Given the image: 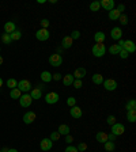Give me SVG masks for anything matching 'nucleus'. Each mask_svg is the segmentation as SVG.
I'll return each mask as SVG.
<instances>
[{"label": "nucleus", "mask_w": 136, "mask_h": 152, "mask_svg": "<svg viewBox=\"0 0 136 152\" xmlns=\"http://www.w3.org/2000/svg\"><path fill=\"white\" fill-rule=\"evenodd\" d=\"M91 52H93L94 57H104L105 53H106V46H105V44H95L91 49Z\"/></svg>", "instance_id": "1"}, {"label": "nucleus", "mask_w": 136, "mask_h": 152, "mask_svg": "<svg viewBox=\"0 0 136 152\" xmlns=\"http://www.w3.org/2000/svg\"><path fill=\"white\" fill-rule=\"evenodd\" d=\"M58 99H60V95L57 92H55V91H50V92H48L45 95V102L48 105H56L58 102Z\"/></svg>", "instance_id": "2"}, {"label": "nucleus", "mask_w": 136, "mask_h": 152, "mask_svg": "<svg viewBox=\"0 0 136 152\" xmlns=\"http://www.w3.org/2000/svg\"><path fill=\"white\" fill-rule=\"evenodd\" d=\"M16 88H18L20 92H29L30 88H31V83H30L29 80H26V79H23V80H19Z\"/></svg>", "instance_id": "3"}, {"label": "nucleus", "mask_w": 136, "mask_h": 152, "mask_svg": "<svg viewBox=\"0 0 136 152\" xmlns=\"http://www.w3.org/2000/svg\"><path fill=\"white\" fill-rule=\"evenodd\" d=\"M49 64L52 65V67H60L63 64V57L61 55H58V53H55L49 57Z\"/></svg>", "instance_id": "4"}, {"label": "nucleus", "mask_w": 136, "mask_h": 152, "mask_svg": "<svg viewBox=\"0 0 136 152\" xmlns=\"http://www.w3.org/2000/svg\"><path fill=\"white\" fill-rule=\"evenodd\" d=\"M33 103V99L30 97V94H22L19 98V105L22 107H30Z\"/></svg>", "instance_id": "5"}, {"label": "nucleus", "mask_w": 136, "mask_h": 152, "mask_svg": "<svg viewBox=\"0 0 136 152\" xmlns=\"http://www.w3.org/2000/svg\"><path fill=\"white\" fill-rule=\"evenodd\" d=\"M125 132V126L120 122H116L112 125V133H113L114 136H121L123 133Z\"/></svg>", "instance_id": "6"}, {"label": "nucleus", "mask_w": 136, "mask_h": 152, "mask_svg": "<svg viewBox=\"0 0 136 152\" xmlns=\"http://www.w3.org/2000/svg\"><path fill=\"white\" fill-rule=\"evenodd\" d=\"M121 48L125 50V52H128L131 55V53H133L136 50V45H135V42L133 41H131V39H126V41H124V44H123V46Z\"/></svg>", "instance_id": "7"}, {"label": "nucleus", "mask_w": 136, "mask_h": 152, "mask_svg": "<svg viewBox=\"0 0 136 152\" xmlns=\"http://www.w3.org/2000/svg\"><path fill=\"white\" fill-rule=\"evenodd\" d=\"M49 31H48V29H39V30H37V33H36V38L38 39V41H46V39H49Z\"/></svg>", "instance_id": "8"}, {"label": "nucleus", "mask_w": 136, "mask_h": 152, "mask_svg": "<svg viewBox=\"0 0 136 152\" xmlns=\"http://www.w3.org/2000/svg\"><path fill=\"white\" fill-rule=\"evenodd\" d=\"M52 147H53V141L50 139H42L41 140V143H39V148L42 149V151H50L52 149Z\"/></svg>", "instance_id": "9"}, {"label": "nucleus", "mask_w": 136, "mask_h": 152, "mask_svg": "<svg viewBox=\"0 0 136 152\" xmlns=\"http://www.w3.org/2000/svg\"><path fill=\"white\" fill-rule=\"evenodd\" d=\"M104 87L106 91H114L117 88V81L114 80V79H106V80H104Z\"/></svg>", "instance_id": "10"}, {"label": "nucleus", "mask_w": 136, "mask_h": 152, "mask_svg": "<svg viewBox=\"0 0 136 152\" xmlns=\"http://www.w3.org/2000/svg\"><path fill=\"white\" fill-rule=\"evenodd\" d=\"M69 116L72 117V118H75V120H79V118H82V116H83V113H82V109L79 106H74L69 109Z\"/></svg>", "instance_id": "11"}, {"label": "nucleus", "mask_w": 136, "mask_h": 152, "mask_svg": "<svg viewBox=\"0 0 136 152\" xmlns=\"http://www.w3.org/2000/svg\"><path fill=\"white\" fill-rule=\"evenodd\" d=\"M110 37H112V39H114V41L121 39V37H123V30H121V27H113V29L110 30Z\"/></svg>", "instance_id": "12"}, {"label": "nucleus", "mask_w": 136, "mask_h": 152, "mask_svg": "<svg viewBox=\"0 0 136 152\" xmlns=\"http://www.w3.org/2000/svg\"><path fill=\"white\" fill-rule=\"evenodd\" d=\"M36 118H37V116H36V113L34 111H27L25 116H23V122L25 124H27V125H30V124H33L34 121H36Z\"/></svg>", "instance_id": "13"}, {"label": "nucleus", "mask_w": 136, "mask_h": 152, "mask_svg": "<svg viewBox=\"0 0 136 152\" xmlns=\"http://www.w3.org/2000/svg\"><path fill=\"white\" fill-rule=\"evenodd\" d=\"M86 73H87V71H86V68L84 67H79V68H76L75 69V72H74V79H79V80H82V79L86 76Z\"/></svg>", "instance_id": "14"}, {"label": "nucleus", "mask_w": 136, "mask_h": 152, "mask_svg": "<svg viewBox=\"0 0 136 152\" xmlns=\"http://www.w3.org/2000/svg\"><path fill=\"white\" fill-rule=\"evenodd\" d=\"M99 6L106 11H112L114 8V0H102L99 1Z\"/></svg>", "instance_id": "15"}, {"label": "nucleus", "mask_w": 136, "mask_h": 152, "mask_svg": "<svg viewBox=\"0 0 136 152\" xmlns=\"http://www.w3.org/2000/svg\"><path fill=\"white\" fill-rule=\"evenodd\" d=\"M74 76H72V73H67L63 76V84H64L65 87H69V86H72V83H74Z\"/></svg>", "instance_id": "16"}, {"label": "nucleus", "mask_w": 136, "mask_h": 152, "mask_svg": "<svg viewBox=\"0 0 136 152\" xmlns=\"http://www.w3.org/2000/svg\"><path fill=\"white\" fill-rule=\"evenodd\" d=\"M72 44H74V41H72V38L69 36L63 37V41H61V48L63 49H69L72 46Z\"/></svg>", "instance_id": "17"}, {"label": "nucleus", "mask_w": 136, "mask_h": 152, "mask_svg": "<svg viewBox=\"0 0 136 152\" xmlns=\"http://www.w3.org/2000/svg\"><path fill=\"white\" fill-rule=\"evenodd\" d=\"M30 97H31L33 100L41 99V97H42V90H41V88H33V90L30 91Z\"/></svg>", "instance_id": "18"}, {"label": "nucleus", "mask_w": 136, "mask_h": 152, "mask_svg": "<svg viewBox=\"0 0 136 152\" xmlns=\"http://www.w3.org/2000/svg\"><path fill=\"white\" fill-rule=\"evenodd\" d=\"M16 30V26L14 22H7L6 25H4V33H7V34H11V33H14Z\"/></svg>", "instance_id": "19"}, {"label": "nucleus", "mask_w": 136, "mask_h": 152, "mask_svg": "<svg viewBox=\"0 0 136 152\" xmlns=\"http://www.w3.org/2000/svg\"><path fill=\"white\" fill-rule=\"evenodd\" d=\"M95 140H97L98 143H101V144L106 143V141H107V133H105V132H98L97 135H95Z\"/></svg>", "instance_id": "20"}, {"label": "nucleus", "mask_w": 136, "mask_h": 152, "mask_svg": "<svg viewBox=\"0 0 136 152\" xmlns=\"http://www.w3.org/2000/svg\"><path fill=\"white\" fill-rule=\"evenodd\" d=\"M94 39L97 44H104L105 39H106V36H105V33H102V31H97L94 34Z\"/></svg>", "instance_id": "21"}, {"label": "nucleus", "mask_w": 136, "mask_h": 152, "mask_svg": "<svg viewBox=\"0 0 136 152\" xmlns=\"http://www.w3.org/2000/svg\"><path fill=\"white\" fill-rule=\"evenodd\" d=\"M69 126L67 125V124H61V125L58 126V129H57V132L60 133V135H63V136H67V135H69Z\"/></svg>", "instance_id": "22"}, {"label": "nucleus", "mask_w": 136, "mask_h": 152, "mask_svg": "<svg viewBox=\"0 0 136 152\" xmlns=\"http://www.w3.org/2000/svg\"><path fill=\"white\" fill-rule=\"evenodd\" d=\"M41 80L44 83H49V81H52V73L49 71H42L41 72Z\"/></svg>", "instance_id": "23"}, {"label": "nucleus", "mask_w": 136, "mask_h": 152, "mask_svg": "<svg viewBox=\"0 0 136 152\" xmlns=\"http://www.w3.org/2000/svg\"><path fill=\"white\" fill-rule=\"evenodd\" d=\"M91 81L94 84H102L104 83V76L101 73H94L93 76H91Z\"/></svg>", "instance_id": "24"}, {"label": "nucleus", "mask_w": 136, "mask_h": 152, "mask_svg": "<svg viewBox=\"0 0 136 152\" xmlns=\"http://www.w3.org/2000/svg\"><path fill=\"white\" fill-rule=\"evenodd\" d=\"M121 49H123L121 46H118L117 44H113V45L109 46V53H110V55H118Z\"/></svg>", "instance_id": "25"}, {"label": "nucleus", "mask_w": 136, "mask_h": 152, "mask_svg": "<svg viewBox=\"0 0 136 152\" xmlns=\"http://www.w3.org/2000/svg\"><path fill=\"white\" fill-rule=\"evenodd\" d=\"M120 15H121V14L118 12L116 8H113L112 11H109V19H110V20H118Z\"/></svg>", "instance_id": "26"}, {"label": "nucleus", "mask_w": 136, "mask_h": 152, "mask_svg": "<svg viewBox=\"0 0 136 152\" xmlns=\"http://www.w3.org/2000/svg\"><path fill=\"white\" fill-rule=\"evenodd\" d=\"M114 148H116V145H114L113 141H106V143H104V149H105L106 152H113Z\"/></svg>", "instance_id": "27"}, {"label": "nucleus", "mask_w": 136, "mask_h": 152, "mask_svg": "<svg viewBox=\"0 0 136 152\" xmlns=\"http://www.w3.org/2000/svg\"><path fill=\"white\" fill-rule=\"evenodd\" d=\"M125 109H126V111L135 110V109H136V100L135 99L128 100V102H126V105H125Z\"/></svg>", "instance_id": "28"}, {"label": "nucleus", "mask_w": 136, "mask_h": 152, "mask_svg": "<svg viewBox=\"0 0 136 152\" xmlns=\"http://www.w3.org/2000/svg\"><path fill=\"white\" fill-rule=\"evenodd\" d=\"M20 95H22V92H20L18 88H12V90H11V92H10V97L12 98V99H19Z\"/></svg>", "instance_id": "29"}, {"label": "nucleus", "mask_w": 136, "mask_h": 152, "mask_svg": "<svg viewBox=\"0 0 136 152\" xmlns=\"http://www.w3.org/2000/svg\"><path fill=\"white\" fill-rule=\"evenodd\" d=\"M126 120H128V122H135L136 121V113H135V110H132V111H126Z\"/></svg>", "instance_id": "30"}, {"label": "nucleus", "mask_w": 136, "mask_h": 152, "mask_svg": "<svg viewBox=\"0 0 136 152\" xmlns=\"http://www.w3.org/2000/svg\"><path fill=\"white\" fill-rule=\"evenodd\" d=\"M10 37H11V41H19L20 37H22V33H20L19 30H15L14 33L10 34Z\"/></svg>", "instance_id": "31"}, {"label": "nucleus", "mask_w": 136, "mask_h": 152, "mask_svg": "<svg viewBox=\"0 0 136 152\" xmlns=\"http://www.w3.org/2000/svg\"><path fill=\"white\" fill-rule=\"evenodd\" d=\"M16 86H18V81L15 80V79H8V80H7V87L8 88H11V90H12V88H16Z\"/></svg>", "instance_id": "32"}, {"label": "nucleus", "mask_w": 136, "mask_h": 152, "mask_svg": "<svg viewBox=\"0 0 136 152\" xmlns=\"http://www.w3.org/2000/svg\"><path fill=\"white\" fill-rule=\"evenodd\" d=\"M99 8H101L99 1H93V3L90 4V11H93V12H97Z\"/></svg>", "instance_id": "33"}, {"label": "nucleus", "mask_w": 136, "mask_h": 152, "mask_svg": "<svg viewBox=\"0 0 136 152\" xmlns=\"http://www.w3.org/2000/svg\"><path fill=\"white\" fill-rule=\"evenodd\" d=\"M1 41H3V44H6V45H8V44H11V37L10 34H7V33H4L3 36H1Z\"/></svg>", "instance_id": "34"}, {"label": "nucleus", "mask_w": 136, "mask_h": 152, "mask_svg": "<svg viewBox=\"0 0 136 152\" xmlns=\"http://www.w3.org/2000/svg\"><path fill=\"white\" fill-rule=\"evenodd\" d=\"M60 136H61V135H60V133H58L57 130H56V132H52V133H50V136H49V139L52 140V141H57V140L60 139Z\"/></svg>", "instance_id": "35"}, {"label": "nucleus", "mask_w": 136, "mask_h": 152, "mask_svg": "<svg viewBox=\"0 0 136 152\" xmlns=\"http://www.w3.org/2000/svg\"><path fill=\"white\" fill-rule=\"evenodd\" d=\"M118 22L123 25V26H125V25H128V16L124 15V14H121L120 18H118Z\"/></svg>", "instance_id": "36"}, {"label": "nucleus", "mask_w": 136, "mask_h": 152, "mask_svg": "<svg viewBox=\"0 0 136 152\" xmlns=\"http://www.w3.org/2000/svg\"><path fill=\"white\" fill-rule=\"evenodd\" d=\"M72 86H74L76 90H79V88H82L83 87V81L82 80H79V79H75L74 80V83H72Z\"/></svg>", "instance_id": "37"}, {"label": "nucleus", "mask_w": 136, "mask_h": 152, "mask_svg": "<svg viewBox=\"0 0 136 152\" xmlns=\"http://www.w3.org/2000/svg\"><path fill=\"white\" fill-rule=\"evenodd\" d=\"M72 38V41H74V39H79L80 38V31H79V30H74V31L71 33V36H69Z\"/></svg>", "instance_id": "38"}, {"label": "nucleus", "mask_w": 136, "mask_h": 152, "mask_svg": "<svg viewBox=\"0 0 136 152\" xmlns=\"http://www.w3.org/2000/svg\"><path fill=\"white\" fill-rule=\"evenodd\" d=\"M67 105H68V106H69V107H74V106H76V99H75L74 97H69V98H68V99H67Z\"/></svg>", "instance_id": "39"}, {"label": "nucleus", "mask_w": 136, "mask_h": 152, "mask_svg": "<svg viewBox=\"0 0 136 152\" xmlns=\"http://www.w3.org/2000/svg\"><path fill=\"white\" fill-rule=\"evenodd\" d=\"M116 122H117L116 117H114V116H107V118H106V124H109V125L112 126L113 124H116Z\"/></svg>", "instance_id": "40"}, {"label": "nucleus", "mask_w": 136, "mask_h": 152, "mask_svg": "<svg viewBox=\"0 0 136 152\" xmlns=\"http://www.w3.org/2000/svg\"><path fill=\"white\" fill-rule=\"evenodd\" d=\"M76 148H78L79 152H84L86 149H87V144H86V143H79Z\"/></svg>", "instance_id": "41"}, {"label": "nucleus", "mask_w": 136, "mask_h": 152, "mask_svg": "<svg viewBox=\"0 0 136 152\" xmlns=\"http://www.w3.org/2000/svg\"><path fill=\"white\" fill-rule=\"evenodd\" d=\"M61 79H63V75L58 73V72L52 75V80H55V81H58V80H61Z\"/></svg>", "instance_id": "42"}, {"label": "nucleus", "mask_w": 136, "mask_h": 152, "mask_svg": "<svg viewBox=\"0 0 136 152\" xmlns=\"http://www.w3.org/2000/svg\"><path fill=\"white\" fill-rule=\"evenodd\" d=\"M41 29H48L49 27V20L48 19H41Z\"/></svg>", "instance_id": "43"}, {"label": "nucleus", "mask_w": 136, "mask_h": 152, "mask_svg": "<svg viewBox=\"0 0 136 152\" xmlns=\"http://www.w3.org/2000/svg\"><path fill=\"white\" fill-rule=\"evenodd\" d=\"M64 152H79V151H78V148H76V147H74V145H68L67 148L64 149Z\"/></svg>", "instance_id": "44"}, {"label": "nucleus", "mask_w": 136, "mask_h": 152, "mask_svg": "<svg viewBox=\"0 0 136 152\" xmlns=\"http://www.w3.org/2000/svg\"><path fill=\"white\" fill-rule=\"evenodd\" d=\"M118 55H120V57H121V58H128V56H129V53H128V52H125L124 49H121Z\"/></svg>", "instance_id": "45"}, {"label": "nucleus", "mask_w": 136, "mask_h": 152, "mask_svg": "<svg viewBox=\"0 0 136 152\" xmlns=\"http://www.w3.org/2000/svg\"><path fill=\"white\" fill-rule=\"evenodd\" d=\"M72 141H74V137H72L71 135H67V136H65V143L71 145V144H72Z\"/></svg>", "instance_id": "46"}, {"label": "nucleus", "mask_w": 136, "mask_h": 152, "mask_svg": "<svg viewBox=\"0 0 136 152\" xmlns=\"http://www.w3.org/2000/svg\"><path fill=\"white\" fill-rule=\"evenodd\" d=\"M117 11H118V12L120 14H123V11L125 10V6H124V4H118V6H117V8H116Z\"/></svg>", "instance_id": "47"}, {"label": "nucleus", "mask_w": 136, "mask_h": 152, "mask_svg": "<svg viewBox=\"0 0 136 152\" xmlns=\"http://www.w3.org/2000/svg\"><path fill=\"white\" fill-rule=\"evenodd\" d=\"M116 137L117 136H114L113 133H109V135H107V141H114V140H116Z\"/></svg>", "instance_id": "48"}, {"label": "nucleus", "mask_w": 136, "mask_h": 152, "mask_svg": "<svg viewBox=\"0 0 136 152\" xmlns=\"http://www.w3.org/2000/svg\"><path fill=\"white\" fill-rule=\"evenodd\" d=\"M45 1H46V0H37V3H38V4H44Z\"/></svg>", "instance_id": "49"}, {"label": "nucleus", "mask_w": 136, "mask_h": 152, "mask_svg": "<svg viewBox=\"0 0 136 152\" xmlns=\"http://www.w3.org/2000/svg\"><path fill=\"white\" fill-rule=\"evenodd\" d=\"M7 152H18L16 149H14V148H11V149H7Z\"/></svg>", "instance_id": "50"}, {"label": "nucleus", "mask_w": 136, "mask_h": 152, "mask_svg": "<svg viewBox=\"0 0 136 152\" xmlns=\"http://www.w3.org/2000/svg\"><path fill=\"white\" fill-rule=\"evenodd\" d=\"M3 61H4V60H3V57H1V56H0V65L3 64Z\"/></svg>", "instance_id": "51"}, {"label": "nucleus", "mask_w": 136, "mask_h": 152, "mask_svg": "<svg viewBox=\"0 0 136 152\" xmlns=\"http://www.w3.org/2000/svg\"><path fill=\"white\" fill-rule=\"evenodd\" d=\"M1 86H3V79L0 78V87H1Z\"/></svg>", "instance_id": "52"}, {"label": "nucleus", "mask_w": 136, "mask_h": 152, "mask_svg": "<svg viewBox=\"0 0 136 152\" xmlns=\"http://www.w3.org/2000/svg\"><path fill=\"white\" fill-rule=\"evenodd\" d=\"M0 50H1V48H0Z\"/></svg>", "instance_id": "53"}, {"label": "nucleus", "mask_w": 136, "mask_h": 152, "mask_svg": "<svg viewBox=\"0 0 136 152\" xmlns=\"http://www.w3.org/2000/svg\"><path fill=\"white\" fill-rule=\"evenodd\" d=\"M0 152H1V151H0Z\"/></svg>", "instance_id": "54"}]
</instances>
